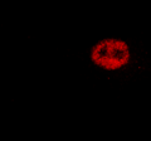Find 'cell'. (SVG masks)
I'll use <instances>...</instances> for the list:
<instances>
[{
    "instance_id": "obj_1",
    "label": "cell",
    "mask_w": 151,
    "mask_h": 141,
    "mask_svg": "<svg viewBox=\"0 0 151 141\" xmlns=\"http://www.w3.org/2000/svg\"><path fill=\"white\" fill-rule=\"evenodd\" d=\"M131 53L125 40L107 38L100 40L91 50V60L94 65L105 70H119L130 62Z\"/></svg>"
}]
</instances>
